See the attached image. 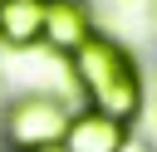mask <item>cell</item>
Wrapping results in <instances>:
<instances>
[{
	"label": "cell",
	"mask_w": 157,
	"mask_h": 152,
	"mask_svg": "<svg viewBox=\"0 0 157 152\" xmlns=\"http://www.w3.org/2000/svg\"><path fill=\"white\" fill-rule=\"evenodd\" d=\"M74 74H78L93 113H108L118 123L137 118V108H142V78H137V64L128 59L123 44H113L103 34L83 39L74 49Z\"/></svg>",
	"instance_id": "cell-1"
},
{
	"label": "cell",
	"mask_w": 157,
	"mask_h": 152,
	"mask_svg": "<svg viewBox=\"0 0 157 152\" xmlns=\"http://www.w3.org/2000/svg\"><path fill=\"white\" fill-rule=\"evenodd\" d=\"M64 127H69V113H64V103L49 98V93H25V98H15L10 113H5V137H10V147H20V152L59 147V142H64Z\"/></svg>",
	"instance_id": "cell-2"
},
{
	"label": "cell",
	"mask_w": 157,
	"mask_h": 152,
	"mask_svg": "<svg viewBox=\"0 0 157 152\" xmlns=\"http://www.w3.org/2000/svg\"><path fill=\"white\" fill-rule=\"evenodd\" d=\"M64 152H123L128 147V123L108 118V113H74L64 127Z\"/></svg>",
	"instance_id": "cell-3"
},
{
	"label": "cell",
	"mask_w": 157,
	"mask_h": 152,
	"mask_svg": "<svg viewBox=\"0 0 157 152\" xmlns=\"http://www.w3.org/2000/svg\"><path fill=\"white\" fill-rule=\"evenodd\" d=\"M44 39H49L59 54H74L83 39H93L88 5H83V0H44Z\"/></svg>",
	"instance_id": "cell-4"
},
{
	"label": "cell",
	"mask_w": 157,
	"mask_h": 152,
	"mask_svg": "<svg viewBox=\"0 0 157 152\" xmlns=\"http://www.w3.org/2000/svg\"><path fill=\"white\" fill-rule=\"evenodd\" d=\"M0 39L15 44V49L44 39V0H5V10H0Z\"/></svg>",
	"instance_id": "cell-5"
},
{
	"label": "cell",
	"mask_w": 157,
	"mask_h": 152,
	"mask_svg": "<svg viewBox=\"0 0 157 152\" xmlns=\"http://www.w3.org/2000/svg\"><path fill=\"white\" fill-rule=\"evenodd\" d=\"M44 152H64V147H44Z\"/></svg>",
	"instance_id": "cell-6"
},
{
	"label": "cell",
	"mask_w": 157,
	"mask_h": 152,
	"mask_svg": "<svg viewBox=\"0 0 157 152\" xmlns=\"http://www.w3.org/2000/svg\"><path fill=\"white\" fill-rule=\"evenodd\" d=\"M0 10H5V0H0Z\"/></svg>",
	"instance_id": "cell-7"
}]
</instances>
